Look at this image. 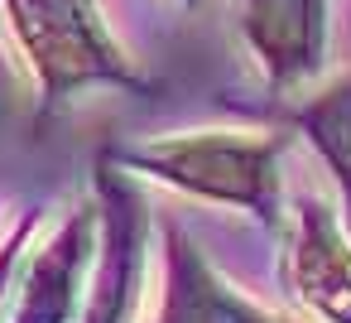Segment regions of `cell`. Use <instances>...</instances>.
Returning a JSON list of instances; mask_svg holds the SVG:
<instances>
[{
    "instance_id": "1",
    "label": "cell",
    "mask_w": 351,
    "mask_h": 323,
    "mask_svg": "<svg viewBox=\"0 0 351 323\" xmlns=\"http://www.w3.org/2000/svg\"><path fill=\"white\" fill-rule=\"evenodd\" d=\"M116 159L207 203L245 208L260 217H274L279 208V140L255 135V131L164 135V140L121 150Z\"/></svg>"
},
{
    "instance_id": "2",
    "label": "cell",
    "mask_w": 351,
    "mask_h": 323,
    "mask_svg": "<svg viewBox=\"0 0 351 323\" xmlns=\"http://www.w3.org/2000/svg\"><path fill=\"white\" fill-rule=\"evenodd\" d=\"M5 5L49 92H68L97 78H116V82L130 78L121 49L111 44V34L92 10V0H5Z\"/></svg>"
},
{
    "instance_id": "3",
    "label": "cell",
    "mask_w": 351,
    "mask_h": 323,
    "mask_svg": "<svg viewBox=\"0 0 351 323\" xmlns=\"http://www.w3.org/2000/svg\"><path fill=\"white\" fill-rule=\"evenodd\" d=\"M284 289L317 323H351V236L327 198H293L279 251Z\"/></svg>"
},
{
    "instance_id": "4",
    "label": "cell",
    "mask_w": 351,
    "mask_h": 323,
    "mask_svg": "<svg viewBox=\"0 0 351 323\" xmlns=\"http://www.w3.org/2000/svg\"><path fill=\"white\" fill-rule=\"evenodd\" d=\"M97 251H101V208H77L73 217H63L29 256L10 323H77L97 270Z\"/></svg>"
},
{
    "instance_id": "5",
    "label": "cell",
    "mask_w": 351,
    "mask_h": 323,
    "mask_svg": "<svg viewBox=\"0 0 351 323\" xmlns=\"http://www.w3.org/2000/svg\"><path fill=\"white\" fill-rule=\"evenodd\" d=\"M154 323H284L265 304L245 299L178 227H164V289Z\"/></svg>"
},
{
    "instance_id": "6",
    "label": "cell",
    "mask_w": 351,
    "mask_h": 323,
    "mask_svg": "<svg viewBox=\"0 0 351 323\" xmlns=\"http://www.w3.org/2000/svg\"><path fill=\"white\" fill-rule=\"evenodd\" d=\"M145 285V222L135 198L101 179V251L92 270V289L77 323H130V309Z\"/></svg>"
},
{
    "instance_id": "7",
    "label": "cell",
    "mask_w": 351,
    "mask_h": 323,
    "mask_svg": "<svg viewBox=\"0 0 351 323\" xmlns=\"http://www.w3.org/2000/svg\"><path fill=\"white\" fill-rule=\"evenodd\" d=\"M241 25L274 87H293L322 63L327 0H245Z\"/></svg>"
},
{
    "instance_id": "8",
    "label": "cell",
    "mask_w": 351,
    "mask_h": 323,
    "mask_svg": "<svg viewBox=\"0 0 351 323\" xmlns=\"http://www.w3.org/2000/svg\"><path fill=\"white\" fill-rule=\"evenodd\" d=\"M303 131L317 145V155L327 159V169L337 174L341 193L351 198V78L332 82L327 92H317L303 107Z\"/></svg>"
},
{
    "instance_id": "9",
    "label": "cell",
    "mask_w": 351,
    "mask_h": 323,
    "mask_svg": "<svg viewBox=\"0 0 351 323\" xmlns=\"http://www.w3.org/2000/svg\"><path fill=\"white\" fill-rule=\"evenodd\" d=\"M29 236H34V217H20L5 236H0V309L10 299V285L25 265V251H29Z\"/></svg>"
}]
</instances>
